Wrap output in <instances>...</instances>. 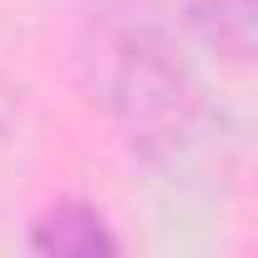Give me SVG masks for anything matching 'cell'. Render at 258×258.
Masks as SVG:
<instances>
[{"label": "cell", "mask_w": 258, "mask_h": 258, "mask_svg": "<svg viewBox=\"0 0 258 258\" xmlns=\"http://www.w3.org/2000/svg\"><path fill=\"white\" fill-rule=\"evenodd\" d=\"M96 106L137 152H172L198 116V81L172 26L147 0H111L86 21L81 46Z\"/></svg>", "instance_id": "1"}, {"label": "cell", "mask_w": 258, "mask_h": 258, "mask_svg": "<svg viewBox=\"0 0 258 258\" xmlns=\"http://www.w3.org/2000/svg\"><path fill=\"white\" fill-rule=\"evenodd\" d=\"M26 243H31L36 253H56V258H96V253H116V233L106 228V218H101L96 208H81V203H66V208L41 213Z\"/></svg>", "instance_id": "2"}, {"label": "cell", "mask_w": 258, "mask_h": 258, "mask_svg": "<svg viewBox=\"0 0 258 258\" xmlns=\"http://www.w3.org/2000/svg\"><path fill=\"white\" fill-rule=\"evenodd\" d=\"M187 21L198 26V36L213 51L248 61V51H253V0H187Z\"/></svg>", "instance_id": "3"}]
</instances>
